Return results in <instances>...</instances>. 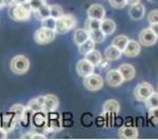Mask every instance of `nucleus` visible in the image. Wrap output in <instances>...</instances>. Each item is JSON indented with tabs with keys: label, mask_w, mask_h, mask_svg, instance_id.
<instances>
[{
	"label": "nucleus",
	"mask_w": 158,
	"mask_h": 140,
	"mask_svg": "<svg viewBox=\"0 0 158 140\" xmlns=\"http://www.w3.org/2000/svg\"><path fill=\"white\" fill-rule=\"evenodd\" d=\"M157 91H158V87H157Z\"/></svg>",
	"instance_id": "c03bdc74"
},
{
	"label": "nucleus",
	"mask_w": 158,
	"mask_h": 140,
	"mask_svg": "<svg viewBox=\"0 0 158 140\" xmlns=\"http://www.w3.org/2000/svg\"><path fill=\"white\" fill-rule=\"evenodd\" d=\"M101 29L107 35H112L116 29V24L111 19H105L101 21Z\"/></svg>",
	"instance_id": "412c9836"
},
{
	"label": "nucleus",
	"mask_w": 158,
	"mask_h": 140,
	"mask_svg": "<svg viewBox=\"0 0 158 140\" xmlns=\"http://www.w3.org/2000/svg\"><path fill=\"white\" fill-rule=\"evenodd\" d=\"M31 63L29 60L24 56H15L10 61V70L14 72L15 74H24L28 71Z\"/></svg>",
	"instance_id": "f03ea898"
},
{
	"label": "nucleus",
	"mask_w": 158,
	"mask_h": 140,
	"mask_svg": "<svg viewBox=\"0 0 158 140\" xmlns=\"http://www.w3.org/2000/svg\"><path fill=\"white\" fill-rule=\"evenodd\" d=\"M63 14V10L60 5L57 4H52L50 5V16L53 17L55 19H59L60 17H62Z\"/></svg>",
	"instance_id": "7c9ffc66"
},
{
	"label": "nucleus",
	"mask_w": 158,
	"mask_h": 140,
	"mask_svg": "<svg viewBox=\"0 0 158 140\" xmlns=\"http://www.w3.org/2000/svg\"><path fill=\"white\" fill-rule=\"evenodd\" d=\"M90 38L89 36V31L87 29H83V28H77L73 34V41L74 43L79 46L82 43H84L85 41H87Z\"/></svg>",
	"instance_id": "aec40b11"
},
{
	"label": "nucleus",
	"mask_w": 158,
	"mask_h": 140,
	"mask_svg": "<svg viewBox=\"0 0 158 140\" xmlns=\"http://www.w3.org/2000/svg\"><path fill=\"white\" fill-rule=\"evenodd\" d=\"M150 27H151L152 31H153L154 33L158 36V23H153V24H151V26H150Z\"/></svg>",
	"instance_id": "58836bf2"
},
{
	"label": "nucleus",
	"mask_w": 158,
	"mask_h": 140,
	"mask_svg": "<svg viewBox=\"0 0 158 140\" xmlns=\"http://www.w3.org/2000/svg\"><path fill=\"white\" fill-rule=\"evenodd\" d=\"M104 80L103 77L98 74L92 73L84 77V86L90 91H98L103 87Z\"/></svg>",
	"instance_id": "6e6552de"
},
{
	"label": "nucleus",
	"mask_w": 158,
	"mask_h": 140,
	"mask_svg": "<svg viewBox=\"0 0 158 140\" xmlns=\"http://www.w3.org/2000/svg\"><path fill=\"white\" fill-rule=\"evenodd\" d=\"M149 118L154 125H158V108L149 110Z\"/></svg>",
	"instance_id": "72a5a7b5"
},
{
	"label": "nucleus",
	"mask_w": 158,
	"mask_h": 140,
	"mask_svg": "<svg viewBox=\"0 0 158 140\" xmlns=\"http://www.w3.org/2000/svg\"><path fill=\"white\" fill-rule=\"evenodd\" d=\"M33 135H34V133H31V132H27V133L23 134V135L21 136L20 138H21V139H28V140H31V139H33Z\"/></svg>",
	"instance_id": "4c0bfd02"
},
{
	"label": "nucleus",
	"mask_w": 158,
	"mask_h": 140,
	"mask_svg": "<svg viewBox=\"0 0 158 140\" xmlns=\"http://www.w3.org/2000/svg\"><path fill=\"white\" fill-rule=\"evenodd\" d=\"M35 13H36V15H37V18L40 19V20H43V19L50 16V5H48L46 2H45V3H43L41 6L35 10Z\"/></svg>",
	"instance_id": "5701e85b"
},
{
	"label": "nucleus",
	"mask_w": 158,
	"mask_h": 140,
	"mask_svg": "<svg viewBox=\"0 0 158 140\" xmlns=\"http://www.w3.org/2000/svg\"><path fill=\"white\" fill-rule=\"evenodd\" d=\"M7 138V131L3 128H0V140H4Z\"/></svg>",
	"instance_id": "c9c22d12"
},
{
	"label": "nucleus",
	"mask_w": 158,
	"mask_h": 140,
	"mask_svg": "<svg viewBox=\"0 0 158 140\" xmlns=\"http://www.w3.org/2000/svg\"><path fill=\"white\" fill-rule=\"evenodd\" d=\"M101 21L98 19H93V18H88V20L85 22V27L88 31H94V29L101 28Z\"/></svg>",
	"instance_id": "cd10ccee"
},
{
	"label": "nucleus",
	"mask_w": 158,
	"mask_h": 140,
	"mask_svg": "<svg viewBox=\"0 0 158 140\" xmlns=\"http://www.w3.org/2000/svg\"><path fill=\"white\" fill-rule=\"evenodd\" d=\"M146 106L149 110L158 108V92H154L150 97L146 101Z\"/></svg>",
	"instance_id": "c85d7f7f"
},
{
	"label": "nucleus",
	"mask_w": 158,
	"mask_h": 140,
	"mask_svg": "<svg viewBox=\"0 0 158 140\" xmlns=\"http://www.w3.org/2000/svg\"><path fill=\"white\" fill-rule=\"evenodd\" d=\"M5 6H10V5L14 4V0H3Z\"/></svg>",
	"instance_id": "79ce46f5"
},
{
	"label": "nucleus",
	"mask_w": 158,
	"mask_h": 140,
	"mask_svg": "<svg viewBox=\"0 0 158 140\" xmlns=\"http://www.w3.org/2000/svg\"><path fill=\"white\" fill-rule=\"evenodd\" d=\"M44 106H43V111L46 113L50 112H56L58 110L59 107V98L53 94H47L44 96Z\"/></svg>",
	"instance_id": "f8f14e48"
},
{
	"label": "nucleus",
	"mask_w": 158,
	"mask_h": 140,
	"mask_svg": "<svg viewBox=\"0 0 158 140\" xmlns=\"http://www.w3.org/2000/svg\"><path fill=\"white\" fill-rule=\"evenodd\" d=\"M89 36H90V39H92L93 41H94V43H102L105 40L106 34L104 33L101 28H98V29H94V31H89Z\"/></svg>",
	"instance_id": "a878e982"
},
{
	"label": "nucleus",
	"mask_w": 158,
	"mask_h": 140,
	"mask_svg": "<svg viewBox=\"0 0 158 140\" xmlns=\"http://www.w3.org/2000/svg\"><path fill=\"white\" fill-rule=\"evenodd\" d=\"M153 93V87L147 82H143L138 84L134 89V96L139 101H146Z\"/></svg>",
	"instance_id": "20e7f679"
},
{
	"label": "nucleus",
	"mask_w": 158,
	"mask_h": 140,
	"mask_svg": "<svg viewBox=\"0 0 158 140\" xmlns=\"http://www.w3.org/2000/svg\"><path fill=\"white\" fill-rule=\"evenodd\" d=\"M140 2V0H127V3L130 5H134V4H137Z\"/></svg>",
	"instance_id": "a19ab883"
},
{
	"label": "nucleus",
	"mask_w": 158,
	"mask_h": 140,
	"mask_svg": "<svg viewBox=\"0 0 158 140\" xmlns=\"http://www.w3.org/2000/svg\"><path fill=\"white\" fill-rule=\"evenodd\" d=\"M85 59L89 61L91 64H93L94 66H98L102 63V60H103V59H102L101 52L95 49H93V50H91L90 52H88L87 55L85 56Z\"/></svg>",
	"instance_id": "4be33fe9"
},
{
	"label": "nucleus",
	"mask_w": 158,
	"mask_h": 140,
	"mask_svg": "<svg viewBox=\"0 0 158 140\" xmlns=\"http://www.w3.org/2000/svg\"><path fill=\"white\" fill-rule=\"evenodd\" d=\"M125 56H129V58H135L140 53V43L134 40H129L127 46L123 50Z\"/></svg>",
	"instance_id": "ddd939ff"
},
{
	"label": "nucleus",
	"mask_w": 158,
	"mask_h": 140,
	"mask_svg": "<svg viewBox=\"0 0 158 140\" xmlns=\"http://www.w3.org/2000/svg\"><path fill=\"white\" fill-rule=\"evenodd\" d=\"M106 80L111 87H118L125 82L124 76L122 75L118 69H111L110 71H108L106 75Z\"/></svg>",
	"instance_id": "9d476101"
},
{
	"label": "nucleus",
	"mask_w": 158,
	"mask_h": 140,
	"mask_svg": "<svg viewBox=\"0 0 158 140\" xmlns=\"http://www.w3.org/2000/svg\"><path fill=\"white\" fill-rule=\"evenodd\" d=\"M123 53L124 52H123L122 49H119L118 47H116L115 45L112 44L109 47L106 48L105 58L109 61H115V60H118L120 56H122Z\"/></svg>",
	"instance_id": "f3484780"
},
{
	"label": "nucleus",
	"mask_w": 158,
	"mask_h": 140,
	"mask_svg": "<svg viewBox=\"0 0 158 140\" xmlns=\"http://www.w3.org/2000/svg\"><path fill=\"white\" fill-rule=\"evenodd\" d=\"M31 0H14V4L15 5H18V4H25V3H28Z\"/></svg>",
	"instance_id": "ea45409f"
},
{
	"label": "nucleus",
	"mask_w": 158,
	"mask_h": 140,
	"mask_svg": "<svg viewBox=\"0 0 158 140\" xmlns=\"http://www.w3.org/2000/svg\"><path fill=\"white\" fill-rule=\"evenodd\" d=\"M105 9L101 4H92L87 10L88 18L98 19V20H103L105 18Z\"/></svg>",
	"instance_id": "4468645a"
},
{
	"label": "nucleus",
	"mask_w": 158,
	"mask_h": 140,
	"mask_svg": "<svg viewBox=\"0 0 158 140\" xmlns=\"http://www.w3.org/2000/svg\"><path fill=\"white\" fill-rule=\"evenodd\" d=\"M94 41L89 38L87 41H85L81 45H79V52L83 56H86L88 52H90L91 50L94 49Z\"/></svg>",
	"instance_id": "b1692460"
},
{
	"label": "nucleus",
	"mask_w": 158,
	"mask_h": 140,
	"mask_svg": "<svg viewBox=\"0 0 158 140\" xmlns=\"http://www.w3.org/2000/svg\"><path fill=\"white\" fill-rule=\"evenodd\" d=\"M33 139L37 140V139H47V137L43 135V134H39V133H34L33 135Z\"/></svg>",
	"instance_id": "e433bc0d"
},
{
	"label": "nucleus",
	"mask_w": 158,
	"mask_h": 140,
	"mask_svg": "<svg viewBox=\"0 0 158 140\" xmlns=\"http://www.w3.org/2000/svg\"><path fill=\"white\" fill-rule=\"evenodd\" d=\"M42 21V26L43 27H46V28H49V29H53L56 31V25H57V19H55L52 16L43 19Z\"/></svg>",
	"instance_id": "c756f323"
},
{
	"label": "nucleus",
	"mask_w": 158,
	"mask_h": 140,
	"mask_svg": "<svg viewBox=\"0 0 158 140\" xmlns=\"http://www.w3.org/2000/svg\"><path fill=\"white\" fill-rule=\"evenodd\" d=\"M144 14H146V7L140 2L137 4L131 5V7L129 9V16L133 20H140V19L143 18Z\"/></svg>",
	"instance_id": "2eb2a0df"
},
{
	"label": "nucleus",
	"mask_w": 158,
	"mask_h": 140,
	"mask_svg": "<svg viewBox=\"0 0 158 140\" xmlns=\"http://www.w3.org/2000/svg\"><path fill=\"white\" fill-rule=\"evenodd\" d=\"M119 72L124 76L125 80H131L135 76V69L131 64H122L118 67Z\"/></svg>",
	"instance_id": "6ab92c4d"
},
{
	"label": "nucleus",
	"mask_w": 158,
	"mask_h": 140,
	"mask_svg": "<svg viewBox=\"0 0 158 140\" xmlns=\"http://www.w3.org/2000/svg\"><path fill=\"white\" fill-rule=\"evenodd\" d=\"M110 5L114 9H123L127 5V0H109Z\"/></svg>",
	"instance_id": "2f4dec72"
},
{
	"label": "nucleus",
	"mask_w": 158,
	"mask_h": 140,
	"mask_svg": "<svg viewBox=\"0 0 158 140\" xmlns=\"http://www.w3.org/2000/svg\"><path fill=\"white\" fill-rule=\"evenodd\" d=\"M56 31L53 29H49V28H46V27H43L42 26L41 28L37 29L36 33L34 35V39L36 43L38 44H41V45H44V44H48L52 41H53V39L56 38Z\"/></svg>",
	"instance_id": "7ed1b4c3"
},
{
	"label": "nucleus",
	"mask_w": 158,
	"mask_h": 140,
	"mask_svg": "<svg viewBox=\"0 0 158 140\" xmlns=\"http://www.w3.org/2000/svg\"><path fill=\"white\" fill-rule=\"evenodd\" d=\"M94 65L91 64L89 61L86 59H83V60L79 61L77 64V72L80 76H88V75L92 74L94 71Z\"/></svg>",
	"instance_id": "1a4fd4ad"
},
{
	"label": "nucleus",
	"mask_w": 158,
	"mask_h": 140,
	"mask_svg": "<svg viewBox=\"0 0 158 140\" xmlns=\"http://www.w3.org/2000/svg\"><path fill=\"white\" fill-rule=\"evenodd\" d=\"M77 25V19L72 15H63L62 17L57 19L56 25V33L57 34H66L73 29Z\"/></svg>",
	"instance_id": "f257e3e1"
},
{
	"label": "nucleus",
	"mask_w": 158,
	"mask_h": 140,
	"mask_svg": "<svg viewBox=\"0 0 158 140\" xmlns=\"http://www.w3.org/2000/svg\"><path fill=\"white\" fill-rule=\"evenodd\" d=\"M158 36L151 29V27L144 28L138 35V41L143 46H153L157 43Z\"/></svg>",
	"instance_id": "423d86ee"
},
{
	"label": "nucleus",
	"mask_w": 158,
	"mask_h": 140,
	"mask_svg": "<svg viewBox=\"0 0 158 140\" xmlns=\"http://www.w3.org/2000/svg\"><path fill=\"white\" fill-rule=\"evenodd\" d=\"M104 112L110 116H116L119 112V104L115 99H109L104 104Z\"/></svg>",
	"instance_id": "dca6fc26"
},
{
	"label": "nucleus",
	"mask_w": 158,
	"mask_h": 140,
	"mask_svg": "<svg viewBox=\"0 0 158 140\" xmlns=\"http://www.w3.org/2000/svg\"><path fill=\"white\" fill-rule=\"evenodd\" d=\"M62 128H63V125H62V117H61V115L57 114L56 112L47 113L46 125H45L46 131L58 132Z\"/></svg>",
	"instance_id": "0eeeda50"
},
{
	"label": "nucleus",
	"mask_w": 158,
	"mask_h": 140,
	"mask_svg": "<svg viewBox=\"0 0 158 140\" xmlns=\"http://www.w3.org/2000/svg\"><path fill=\"white\" fill-rule=\"evenodd\" d=\"M25 110H26V107L22 106V105L17 104V105H14V106L12 107V109H10V112H12L13 114H14L17 122H20L21 118H22L24 112H25Z\"/></svg>",
	"instance_id": "393cba45"
},
{
	"label": "nucleus",
	"mask_w": 158,
	"mask_h": 140,
	"mask_svg": "<svg viewBox=\"0 0 158 140\" xmlns=\"http://www.w3.org/2000/svg\"><path fill=\"white\" fill-rule=\"evenodd\" d=\"M31 10L28 3L15 5L12 10V17L17 21H25L31 18Z\"/></svg>",
	"instance_id": "39448f33"
},
{
	"label": "nucleus",
	"mask_w": 158,
	"mask_h": 140,
	"mask_svg": "<svg viewBox=\"0 0 158 140\" xmlns=\"http://www.w3.org/2000/svg\"><path fill=\"white\" fill-rule=\"evenodd\" d=\"M5 4H4V1L3 0H0V9H2V7H4Z\"/></svg>",
	"instance_id": "37998d69"
},
{
	"label": "nucleus",
	"mask_w": 158,
	"mask_h": 140,
	"mask_svg": "<svg viewBox=\"0 0 158 140\" xmlns=\"http://www.w3.org/2000/svg\"><path fill=\"white\" fill-rule=\"evenodd\" d=\"M43 3H45V0H31V1L28 2V5H29V7H31V10L35 12V10L41 6Z\"/></svg>",
	"instance_id": "f704fd0d"
},
{
	"label": "nucleus",
	"mask_w": 158,
	"mask_h": 140,
	"mask_svg": "<svg viewBox=\"0 0 158 140\" xmlns=\"http://www.w3.org/2000/svg\"><path fill=\"white\" fill-rule=\"evenodd\" d=\"M148 21H149L150 24L158 23V10H153L149 13Z\"/></svg>",
	"instance_id": "473e14b6"
},
{
	"label": "nucleus",
	"mask_w": 158,
	"mask_h": 140,
	"mask_svg": "<svg viewBox=\"0 0 158 140\" xmlns=\"http://www.w3.org/2000/svg\"><path fill=\"white\" fill-rule=\"evenodd\" d=\"M128 42H129V39H128L126 36H123V35H120V36H117L115 37L113 39V41H112V44L115 45L116 47H118L119 49L124 50L125 47L127 46Z\"/></svg>",
	"instance_id": "bb28decb"
},
{
	"label": "nucleus",
	"mask_w": 158,
	"mask_h": 140,
	"mask_svg": "<svg viewBox=\"0 0 158 140\" xmlns=\"http://www.w3.org/2000/svg\"><path fill=\"white\" fill-rule=\"evenodd\" d=\"M118 136L120 139H126V140L137 139L138 130L135 126H120L118 130Z\"/></svg>",
	"instance_id": "9b49d317"
},
{
	"label": "nucleus",
	"mask_w": 158,
	"mask_h": 140,
	"mask_svg": "<svg viewBox=\"0 0 158 140\" xmlns=\"http://www.w3.org/2000/svg\"><path fill=\"white\" fill-rule=\"evenodd\" d=\"M44 101H45L44 96H39V97L34 98V99H31V101H29L26 107H27L33 113H37V112H40V111H43Z\"/></svg>",
	"instance_id": "a211bd4d"
}]
</instances>
